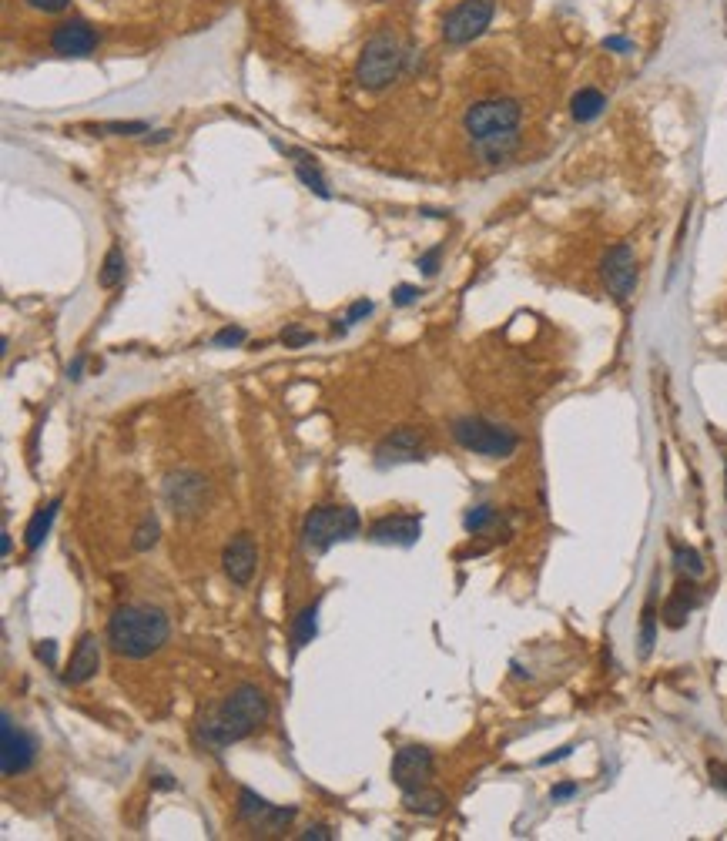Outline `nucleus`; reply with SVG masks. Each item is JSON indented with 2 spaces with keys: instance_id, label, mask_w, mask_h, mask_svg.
<instances>
[{
  "instance_id": "f257e3e1",
  "label": "nucleus",
  "mask_w": 727,
  "mask_h": 841,
  "mask_svg": "<svg viewBox=\"0 0 727 841\" xmlns=\"http://www.w3.org/2000/svg\"><path fill=\"white\" fill-rule=\"evenodd\" d=\"M269 718V697L258 684H238L232 687V694L215 707L212 718H205L198 724V741L208 751H222L228 744L245 741L262 728Z\"/></svg>"
},
{
  "instance_id": "f03ea898",
  "label": "nucleus",
  "mask_w": 727,
  "mask_h": 841,
  "mask_svg": "<svg viewBox=\"0 0 727 841\" xmlns=\"http://www.w3.org/2000/svg\"><path fill=\"white\" fill-rule=\"evenodd\" d=\"M171 624L165 610L148 607V604H124L108 620V644L118 657L128 661H145V657L158 654L168 644Z\"/></svg>"
},
{
  "instance_id": "7ed1b4c3",
  "label": "nucleus",
  "mask_w": 727,
  "mask_h": 841,
  "mask_svg": "<svg viewBox=\"0 0 727 841\" xmlns=\"http://www.w3.org/2000/svg\"><path fill=\"white\" fill-rule=\"evenodd\" d=\"M403 64H406V51H403V44H399L396 34L382 31L376 37H369L366 47H362V54H359V61H356L359 88H366V91L389 88V84L399 78Z\"/></svg>"
},
{
  "instance_id": "20e7f679",
  "label": "nucleus",
  "mask_w": 727,
  "mask_h": 841,
  "mask_svg": "<svg viewBox=\"0 0 727 841\" xmlns=\"http://www.w3.org/2000/svg\"><path fill=\"white\" fill-rule=\"evenodd\" d=\"M449 433L463 449H470L476 456H490V460H506V456L516 453L520 446V436L513 429H506L500 423H490L483 416H459L453 419Z\"/></svg>"
},
{
  "instance_id": "39448f33",
  "label": "nucleus",
  "mask_w": 727,
  "mask_h": 841,
  "mask_svg": "<svg viewBox=\"0 0 727 841\" xmlns=\"http://www.w3.org/2000/svg\"><path fill=\"white\" fill-rule=\"evenodd\" d=\"M359 513L352 506H315L302 523V543L315 553H325L336 543L359 537Z\"/></svg>"
},
{
  "instance_id": "423d86ee",
  "label": "nucleus",
  "mask_w": 727,
  "mask_h": 841,
  "mask_svg": "<svg viewBox=\"0 0 727 841\" xmlns=\"http://www.w3.org/2000/svg\"><path fill=\"white\" fill-rule=\"evenodd\" d=\"M520 118H523L520 101H513V98H486V101H476V104L466 108L463 128H466V135H470L473 141H486V138L510 135V131H516V128H520Z\"/></svg>"
},
{
  "instance_id": "0eeeda50",
  "label": "nucleus",
  "mask_w": 727,
  "mask_h": 841,
  "mask_svg": "<svg viewBox=\"0 0 727 841\" xmlns=\"http://www.w3.org/2000/svg\"><path fill=\"white\" fill-rule=\"evenodd\" d=\"M496 14L493 0H459V4L443 17V41L453 47H463L476 41Z\"/></svg>"
},
{
  "instance_id": "6e6552de",
  "label": "nucleus",
  "mask_w": 727,
  "mask_h": 841,
  "mask_svg": "<svg viewBox=\"0 0 727 841\" xmlns=\"http://www.w3.org/2000/svg\"><path fill=\"white\" fill-rule=\"evenodd\" d=\"M295 815H299L295 805H289V808L269 805V801L258 798L252 788L238 791V818H242L248 828H255L258 835H282V831L295 821Z\"/></svg>"
},
{
  "instance_id": "1a4fd4ad",
  "label": "nucleus",
  "mask_w": 727,
  "mask_h": 841,
  "mask_svg": "<svg viewBox=\"0 0 727 841\" xmlns=\"http://www.w3.org/2000/svg\"><path fill=\"white\" fill-rule=\"evenodd\" d=\"M37 761V741L24 728H17L11 714L0 718V771L4 778H17V774L31 771Z\"/></svg>"
},
{
  "instance_id": "9d476101",
  "label": "nucleus",
  "mask_w": 727,
  "mask_h": 841,
  "mask_svg": "<svg viewBox=\"0 0 727 841\" xmlns=\"http://www.w3.org/2000/svg\"><path fill=\"white\" fill-rule=\"evenodd\" d=\"M208 480L195 470H178L165 480V503L175 516H195L208 503Z\"/></svg>"
},
{
  "instance_id": "9b49d317",
  "label": "nucleus",
  "mask_w": 727,
  "mask_h": 841,
  "mask_svg": "<svg viewBox=\"0 0 727 841\" xmlns=\"http://www.w3.org/2000/svg\"><path fill=\"white\" fill-rule=\"evenodd\" d=\"M600 279H604L607 292L617 302H624L637 289V255L627 242L607 248V255L600 258Z\"/></svg>"
},
{
  "instance_id": "f8f14e48",
  "label": "nucleus",
  "mask_w": 727,
  "mask_h": 841,
  "mask_svg": "<svg viewBox=\"0 0 727 841\" xmlns=\"http://www.w3.org/2000/svg\"><path fill=\"white\" fill-rule=\"evenodd\" d=\"M429 778H433V751L423 748V744H406V748L396 751V758H392V781L399 785V791L426 788Z\"/></svg>"
},
{
  "instance_id": "ddd939ff",
  "label": "nucleus",
  "mask_w": 727,
  "mask_h": 841,
  "mask_svg": "<svg viewBox=\"0 0 727 841\" xmlns=\"http://www.w3.org/2000/svg\"><path fill=\"white\" fill-rule=\"evenodd\" d=\"M419 537H423V516L419 513L379 516L369 527V540L382 543V547H413Z\"/></svg>"
},
{
  "instance_id": "4468645a",
  "label": "nucleus",
  "mask_w": 727,
  "mask_h": 841,
  "mask_svg": "<svg viewBox=\"0 0 727 841\" xmlns=\"http://www.w3.org/2000/svg\"><path fill=\"white\" fill-rule=\"evenodd\" d=\"M255 563H258V550H255L252 533H238V537H232V543H228L222 553L225 577L232 580L235 587H248L255 577Z\"/></svg>"
},
{
  "instance_id": "2eb2a0df",
  "label": "nucleus",
  "mask_w": 727,
  "mask_h": 841,
  "mask_svg": "<svg viewBox=\"0 0 727 841\" xmlns=\"http://www.w3.org/2000/svg\"><path fill=\"white\" fill-rule=\"evenodd\" d=\"M98 47V31L88 21H64L54 27L51 34V51L61 57H88Z\"/></svg>"
},
{
  "instance_id": "dca6fc26",
  "label": "nucleus",
  "mask_w": 727,
  "mask_h": 841,
  "mask_svg": "<svg viewBox=\"0 0 727 841\" xmlns=\"http://www.w3.org/2000/svg\"><path fill=\"white\" fill-rule=\"evenodd\" d=\"M423 456V436L416 429H396L376 446V466L416 463Z\"/></svg>"
},
{
  "instance_id": "f3484780",
  "label": "nucleus",
  "mask_w": 727,
  "mask_h": 841,
  "mask_svg": "<svg viewBox=\"0 0 727 841\" xmlns=\"http://www.w3.org/2000/svg\"><path fill=\"white\" fill-rule=\"evenodd\" d=\"M98 671H101V644H98V637H94V634H84L78 640V647H74L71 664H68V671H64L61 681L71 684V687H78V684H88Z\"/></svg>"
},
{
  "instance_id": "a211bd4d",
  "label": "nucleus",
  "mask_w": 727,
  "mask_h": 841,
  "mask_svg": "<svg viewBox=\"0 0 727 841\" xmlns=\"http://www.w3.org/2000/svg\"><path fill=\"white\" fill-rule=\"evenodd\" d=\"M697 604H701V594H697L694 580L681 577V584L671 590V597H667V604H664V610H660V617H664V624L671 627V630H681L687 620H691Z\"/></svg>"
},
{
  "instance_id": "6ab92c4d",
  "label": "nucleus",
  "mask_w": 727,
  "mask_h": 841,
  "mask_svg": "<svg viewBox=\"0 0 727 841\" xmlns=\"http://www.w3.org/2000/svg\"><path fill=\"white\" fill-rule=\"evenodd\" d=\"M57 510H61V496L57 500H51L47 506H41L34 516H31V523H27V530H24V547L27 553H37L41 550V543L47 540V533H51L54 527V520H57Z\"/></svg>"
},
{
  "instance_id": "aec40b11",
  "label": "nucleus",
  "mask_w": 727,
  "mask_h": 841,
  "mask_svg": "<svg viewBox=\"0 0 727 841\" xmlns=\"http://www.w3.org/2000/svg\"><path fill=\"white\" fill-rule=\"evenodd\" d=\"M604 108H607V98H604V91H597V88H580L570 101L573 121H580V124L597 121L600 114H604Z\"/></svg>"
},
{
  "instance_id": "412c9836",
  "label": "nucleus",
  "mask_w": 727,
  "mask_h": 841,
  "mask_svg": "<svg viewBox=\"0 0 727 841\" xmlns=\"http://www.w3.org/2000/svg\"><path fill=\"white\" fill-rule=\"evenodd\" d=\"M315 634H319V604H309L292 620V657L299 654L302 647H309Z\"/></svg>"
},
{
  "instance_id": "4be33fe9",
  "label": "nucleus",
  "mask_w": 727,
  "mask_h": 841,
  "mask_svg": "<svg viewBox=\"0 0 727 841\" xmlns=\"http://www.w3.org/2000/svg\"><path fill=\"white\" fill-rule=\"evenodd\" d=\"M403 805L406 811H413V815H423V818H436L439 811L446 808V798L439 795L433 788H413V791H403Z\"/></svg>"
},
{
  "instance_id": "5701e85b",
  "label": "nucleus",
  "mask_w": 727,
  "mask_h": 841,
  "mask_svg": "<svg viewBox=\"0 0 727 841\" xmlns=\"http://www.w3.org/2000/svg\"><path fill=\"white\" fill-rule=\"evenodd\" d=\"M279 148H282V145H279ZM285 151H289V148H285ZM292 155L299 158V161H295V175H299L302 185L309 188V191H315L319 198H325V202H329V198H332L329 181L322 178V171H319V165H315V158L302 155V151H292Z\"/></svg>"
},
{
  "instance_id": "b1692460",
  "label": "nucleus",
  "mask_w": 727,
  "mask_h": 841,
  "mask_svg": "<svg viewBox=\"0 0 727 841\" xmlns=\"http://www.w3.org/2000/svg\"><path fill=\"white\" fill-rule=\"evenodd\" d=\"M124 272H128V262H124V252L118 245L108 248V255H104L101 269H98V285L101 289H118L124 282Z\"/></svg>"
},
{
  "instance_id": "393cba45",
  "label": "nucleus",
  "mask_w": 727,
  "mask_h": 841,
  "mask_svg": "<svg viewBox=\"0 0 727 841\" xmlns=\"http://www.w3.org/2000/svg\"><path fill=\"white\" fill-rule=\"evenodd\" d=\"M674 570L681 573V577H687V580L704 577L701 553H697L694 547H684V543H674Z\"/></svg>"
},
{
  "instance_id": "a878e982",
  "label": "nucleus",
  "mask_w": 727,
  "mask_h": 841,
  "mask_svg": "<svg viewBox=\"0 0 727 841\" xmlns=\"http://www.w3.org/2000/svg\"><path fill=\"white\" fill-rule=\"evenodd\" d=\"M480 145V155L486 161H503L506 155H513L516 145H520V135L510 131V135H496V138H486V141H476Z\"/></svg>"
},
{
  "instance_id": "bb28decb",
  "label": "nucleus",
  "mask_w": 727,
  "mask_h": 841,
  "mask_svg": "<svg viewBox=\"0 0 727 841\" xmlns=\"http://www.w3.org/2000/svg\"><path fill=\"white\" fill-rule=\"evenodd\" d=\"M657 640V610H654V594H650L644 617H640V657H650Z\"/></svg>"
},
{
  "instance_id": "cd10ccee",
  "label": "nucleus",
  "mask_w": 727,
  "mask_h": 841,
  "mask_svg": "<svg viewBox=\"0 0 727 841\" xmlns=\"http://www.w3.org/2000/svg\"><path fill=\"white\" fill-rule=\"evenodd\" d=\"M372 309H376V305H372V299H356V302L349 305L346 319L336 322V326H332V332H336V336H346V332H349L352 326H359L362 319H369Z\"/></svg>"
},
{
  "instance_id": "c85d7f7f",
  "label": "nucleus",
  "mask_w": 727,
  "mask_h": 841,
  "mask_svg": "<svg viewBox=\"0 0 727 841\" xmlns=\"http://www.w3.org/2000/svg\"><path fill=\"white\" fill-rule=\"evenodd\" d=\"M493 523H496V510H493V506H486V503L473 506V510L463 516V527H466V533H473V537H476V533H483L486 527H493Z\"/></svg>"
},
{
  "instance_id": "c756f323",
  "label": "nucleus",
  "mask_w": 727,
  "mask_h": 841,
  "mask_svg": "<svg viewBox=\"0 0 727 841\" xmlns=\"http://www.w3.org/2000/svg\"><path fill=\"white\" fill-rule=\"evenodd\" d=\"M94 131H101V135H118V138H135V135H148V121H108V124H98Z\"/></svg>"
},
{
  "instance_id": "7c9ffc66",
  "label": "nucleus",
  "mask_w": 727,
  "mask_h": 841,
  "mask_svg": "<svg viewBox=\"0 0 727 841\" xmlns=\"http://www.w3.org/2000/svg\"><path fill=\"white\" fill-rule=\"evenodd\" d=\"M158 533H161L158 520H155V516L148 513L145 520L138 523V530H135V540H131V547H135V550H141V553H145V550H151V547H155V543H158Z\"/></svg>"
},
{
  "instance_id": "2f4dec72",
  "label": "nucleus",
  "mask_w": 727,
  "mask_h": 841,
  "mask_svg": "<svg viewBox=\"0 0 727 841\" xmlns=\"http://www.w3.org/2000/svg\"><path fill=\"white\" fill-rule=\"evenodd\" d=\"M245 339H248V332L242 326H225V329L215 332L212 346L215 349H238V346H245Z\"/></svg>"
},
{
  "instance_id": "473e14b6",
  "label": "nucleus",
  "mask_w": 727,
  "mask_h": 841,
  "mask_svg": "<svg viewBox=\"0 0 727 841\" xmlns=\"http://www.w3.org/2000/svg\"><path fill=\"white\" fill-rule=\"evenodd\" d=\"M419 295H423V289H419V285H396V289H392V305L406 309V305L419 302Z\"/></svg>"
},
{
  "instance_id": "72a5a7b5",
  "label": "nucleus",
  "mask_w": 727,
  "mask_h": 841,
  "mask_svg": "<svg viewBox=\"0 0 727 841\" xmlns=\"http://www.w3.org/2000/svg\"><path fill=\"white\" fill-rule=\"evenodd\" d=\"M439 258H443V245H436V248H429V252L419 255V269H423L426 279H433V275L439 272Z\"/></svg>"
},
{
  "instance_id": "f704fd0d",
  "label": "nucleus",
  "mask_w": 727,
  "mask_h": 841,
  "mask_svg": "<svg viewBox=\"0 0 727 841\" xmlns=\"http://www.w3.org/2000/svg\"><path fill=\"white\" fill-rule=\"evenodd\" d=\"M282 342H285V349H299V346H309V342H315V336H312V332H305V329H285Z\"/></svg>"
},
{
  "instance_id": "c9c22d12",
  "label": "nucleus",
  "mask_w": 727,
  "mask_h": 841,
  "mask_svg": "<svg viewBox=\"0 0 727 841\" xmlns=\"http://www.w3.org/2000/svg\"><path fill=\"white\" fill-rule=\"evenodd\" d=\"M707 774H711V785L721 788L724 795H727V764L717 761V758H711V761H707Z\"/></svg>"
},
{
  "instance_id": "e433bc0d",
  "label": "nucleus",
  "mask_w": 727,
  "mask_h": 841,
  "mask_svg": "<svg viewBox=\"0 0 727 841\" xmlns=\"http://www.w3.org/2000/svg\"><path fill=\"white\" fill-rule=\"evenodd\" d=\"M34 654H37V661H44L47 667H57V644L54 640H37Z\"/></svg>"
},
{
  "instance_id": "4c0bfd02",
  "label": "nucleus",
  "mask_w": 727,
  "mask_h": 841,
  "mask_svg": "<svg viewBox=\"0 0 727 841\" xmlns=\"http://www.w3.org/2000/svg\"><path fill=\"white\" fill-rule=\"evenodd\" d=\"M27 7H34V11H44V14H61L68 11V0H24Z\"/></svg>"
},
{
  "instance_id": "58836bf2",
  "label": "nucleus",
  "mask_w": 727,
  "mask_h": 841,
  "mask_svg": "<svg viewBox=\"0 0 727 841\" xmlns=\"http://www.w3.org/2000/svg\"><path fill=\"white\" fill-rule=\"evenodd\" d=\"M604 47H607V51H614V54H634V41H627V37H620V34L604 37Z\"/></svg>"
},
{
  "instance_id": "ea45409f",
  "label": "nucleus",
  "mask_w": 727,
  "mask_h": 841,
  "mask_svg": "<svg viewBox=\"0 0 727 841\" xmlns=\"http://www.w3.org/2000/svg\"><path fill=\"white\" fill-rule=\"evenodd\" d=\"M302 838H305V841H332L336 835H332L329 825H309V828L302 831Z\"/></svg>"
},
{
  "instance_id": "a19ab883",
  "label": "nucleus",
  "mask_w": 727,
  "mask_h": 841,
  "mask_svg": "<svg viewBox=\"0 0 727 841\" xmlns=\"http://www.w3.org/2000/svg\"><path fill=\"white\" fill-rule=\"evenodd\" d=\"M577 785H573V781H563V785H553L550 788V801H567V798H573L577 795Z\"/></svg>"
},
{
  "instance_id": "79ce46f5",
  "label": "nucleus",
  "mask_w": 727,
  "mask_h": 841,
  "mask_svg": "<svg viewBox=\"0 0 727 841\" xmlns=\"http://www.w3.org/2000/svg\"><path fill=\"white\" fill-rule=\"evenodd\" d=\"M68 379H71V382H81V379H84V356H78V359H74L71 366H68Z\"/></svg>"
},
{
  "instance_id": "37998d69",
  "label": "nucleus",
  "mask_w": 727,
  "mask_h": 841,
  "mask_svg": "<svg viewBox=\"0 0 727 841\" xmlns=\"http://www.w3.org/2000/svg\"><path fill=\"white\" fill-rule=\"evenodd\" d=\"M151 785H155L158 791H171V788H175V781H171V774H155V781H151Z\"/></svg>"
},
{
  "instance_id": "c03bdc74",
  "label": "nucleus",
  "mask_w": 727,
  "mask_h": 841,
  "mask_svg": "<svg viewBox=\"0 0 727 841\" xmlns=\"http://www.w3.org/2000/svg\"><path fill=\"white\" fill-rule=\"evenodd\" d=\"M570 744L567 748H560V751H553V754H547V758H540V764H553V761H563V758H570Z\"/></svg>"
},
{
  "instance_id": "a18cd8bd",
  "label": "nucleus",
  "mask_w": 727,
  "mask_h": 841,
  "mask_svg": "<svg viewBox=\"0 0 727 841\" xmlns=\"http://www.w3.org/2000/svg\"><path fill=\"white\" fill-rule=\"evenodd\" d=\"M168 138H171V131H155V135H148L145 141H148V145H151V141L158 145V141H168Z\"/></svg>"
},
{
  "instance_id": "49530a36",
  "label": "nucleus",
  "mask_w": 727,
  "mask_h": 841,
  "mask_svg": "<svg viewBox=\"0 0 727 841\" xmlns=\"http://www.w3.org/2000/svg\"><path fill=\"white\" fill-rule=\"evenodd\" d=\"M0 553H4V557H11V533H4V540H0Z\"/></svg>"
},
{
  "instance_id": "de8ad7c7",
  "label": "nucleus",
  "mask_w": 727,
  "mask_h": 841,
  "mask_svg": "<svg viewBox=\"0 0 727 841\" xmlns=\"http://www.w3.org/2000/svg\"><path fill=\"white\" fill-rule=\"evenodd\" d=\"M724 483H727V473H724Z\"/></svg>"
}]
</instances>
